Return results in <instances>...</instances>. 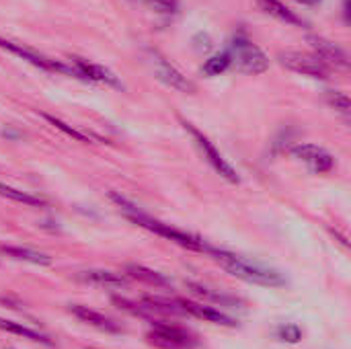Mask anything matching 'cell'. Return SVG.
<instances>
[{
    "label": "cell",
    "instance_id": "1",
    "mask_svg": "<svg viewBox=\"0 0 351 349\" xmlns=\"http://www.w3.org/2000/svg\"><path fill=\"white\" fill-rule=\"evenodd\" d=\"M208 255H212V259L224 269L228 272L230 276L247 282V284H255V286H263V288H282L286 286V278L274 269V267H267L263 263H257V261H251L243 255H237V253H230V251H224V249H214V247H208L206 251Z\"/></svg>",
    "mask_w": 351,
    "mask_h": 349
},
{
    "label": "cell",
    "instance_id": "2",
    "mask_svg": "<svg viewBox=\"0 0 351 349\" xmlns=\"http://www.w3.org/2000/svg\"><path fill=\"white\" fill-rule=\"evenodd\" d=\"M111 197H113V200L117 202V206L125 212V216H128L132 222H136L138 226H142V228H146V230H150V232H154V234H158V237H162V239H167V241H173V243H177L179 247H185V249H189V251H199V253H206V251H208V245H206L199 237L189 234V232H183V230H179V228H173L171 224H165V222H160V220H154V218L146 216V214L140 212L136 206H132L128 200H123V197H119V195H115V193H111Z\"/></svg>",
    "mask_w": 351,
    "mask_h": 349
},
{
    "label": "cell",
    "instance_id": "3",
    "mask_svg": "<svg viewBox=\"0 0 351 349\" xmlns=\"http://www.w3.org/2000/svg\"><path fill=\"white\" fill-rule=\"evenodd\" d=\"M226 51L230 56V66L243 74H263L269 68V58L245 35H237Z\"/></svg>",
    "mask_w": 351,
    "mask_h": 349
},
{
    "label": "cell",
    "instance_id": "4",
    "mask_svg": "<svg viewBox=\"0 0 351 349\" xmlns=\"http://www.w3.org/2000/svg\"><path fill=\"white\" fill-rule=\"evenodd\" d=\"M146 341L158 349H191L197 346L195 335L171 323H154V327L146 333Z\"/></svg>",
    "mask_w": 351,
    "mask_h": 349
},
{
    "label": "cell",
    "instance_id": "5",
    "mask_svg": "<svg viewBox=\"0 0 351 349\" xmlns=\"http://www.w3.org/2000/svg\"><path fill=\"white\" fill-rule=\"evenodd\" d=\"M183 125H185V130L193 136V140H195V144H197V148L202 150V154H204V158L214 167V171L216 173H220L228 183H239L241 179H239V175H237V171L232 169V165L230 163H226V158L220 154V150L210 142V138L206 136V134H202L193 123H189V121H183Z\"/></svg>",
    "mask_w": 351,
    "mask_h": 349
},
{
    "label": "cell",
    "instance_id": "6",
    "mask_svg": "<svg viewBox=\"0 0 351 349\" xmlns=\"http://www.w3.org/2000/svg\"><path fill=\"white\" fill-rule=\"evenodd\" d=\"M146 56H148V64L152 66V70L158 76V80H162L165 84H169L171 88H177L181 93H189V95L195 93V84L187 76H183L158 49L148 47Z\"/></svg>",
    "mask_w": 351,
    "mask_h": 349
},
{
    "label": "cell",
    "instance_id": "7",
    "mask_svg": "<svg viewBox=\"0 0 351 349\" xmlns=\"http://www.w3.org/2000/svg\"><path fill=\"white\" fill-rule=\"evenodd\" d=\"M280 64L286 66L288 70L302 74V76H311V78H327L329 76V66L319 60L315 53H306V51H280L278 56Z\"/></svg>",
    "mask_w": 351,
    "mask_h": 349
},
{
    "label": "cell",
    "instance_id": "8",
    "mask_svg": "<svg viewBox=\"0 0 351 349\" xmlns=\"http://www.w3.org/2000/svg\"><path fill=\"white\" fill-rule=\"evenodd\" d=\"M292 154L302 160L313 173L317 175H325L335 167V158L331 152H327L325 148L317 146V144H298L292 148Z\"/></svg>",
    "mask_w": 351,
    "mask_h": 349
},
{
    "label": "cell",
    "instance_id": "9",
    "mask_svg": "<svg viewBox=\"0 0 351 349\" xmlns=\"http://www.w3.org/2000/svg\"><path fill=\"white\" fill-rule=\"evenodd\" d=\"M0 47L6 49V51H10V53H14V56H19V58H23V60H27L29 64H33L37 68L49 70V72H64V74H68V66L66 64H60V62L43 56V53H37V51H33L31 47H27L23 43H16V41H10V39L0 37Z\"/></svg>",
    "mask_w": 351,
    "mask_h": 349
},
{
    "label": "cell",
    "instance_id": "10",
    "mask_svg": "<svg viewBox=\"0 0 351 349\" xmlns=\"http://www.w3.org/2000/svg\"><path fill=\"white\" fill-rule=\"evenodd\" d=\"M68 74L78 76V78H84V80L107 82V84H111V86L121 88V82L117 80V76H115L111 70H107V68H103V66H99V64H90V62H86V60H82V58H70Z\"/></svg>",
    "mask_w": 351,
    "mask_h": 349
},
{
    "label": "cell",
    "instance_id": "11",
    "mask_svg": "<svg viewBox=\"0 0 351 349\" xmlns=\"http://www.w3.org/2000/svg\"><path fill=\"white\" fill-rule=\"evenodd\" d=\"M179 309L183 315H191L195 319H202L206 323H214V325H222V327H237V321L230 319L226 313L214 309V306H208V304H202V302H193V300H183L179 298L177 300Z\"/></svg>",
    "mask_w": 351,
    "mask_h": 349
},
{
    "label": "cell",
    "instance_id": "12",
    "mask_svg": "<svg viewBox=\"0 0 351 349\" xmlns=\"http://www.w3.org/2000/svg\"><path fill=\"white\" fill-rule=\"evenodd\" d=\"M308 43H311L315 56L319 60H323L329 68L331 66H335V68H348L350 66V60H348L346 51L339 45H335L333 41H329V39H325L321 35H308Z\"/></svg>",
    "mask_w": 351,
    "mask_h": 349
},
{
    "label": "cell",
    "instance_id": "13",
    "mask_svg": "<svg viewBox=\"0 0 351 349\" xmlns=\"http://www.w3.org/2000/svg\"><path fill=\"white\" fill-rule=\"evenodd\" d=\"M68 311L82 323L95 327V329H101V331H107V333H117L119 331V325L115 321H111L109 317L88 309V306H82V304H70Z\"/></svg>",
    "mask_w": 351,
    "mask_h": 349
},
{
    "label": "cell",
    "instance_id": "14",
    "mask_svg": "<svg viewBox=\"0 0 351 349\" xmlns=\"http://www.w3.org/2000/svg\"><path fill=\"white\" fill-rule=\"evenodd\" d=\"M78 282L90 284V286H99V288H123L128 284V278L115 272H107V269H88V272H80L76 276Z\"/></svg>",
    "mask_w": 351,
    "mask_h": 349
},
{
    "label": "cell",
    "instance_id": "15",
    "mask_svg": "<svg viewBox=\"0 0 351 349\" xmlns=\"http://www.w3.org/2000/svg\"><path fill=\"white\" fill-rule=\"evenodd\" d=\"M125 278L144 282V284L154 286V288H165V286L171 284L162 274H158V272H154V269H148V267H144V265H138V263L125 265Z\"/></svg>",
    "mask_w": 351,
    "mask_h": 349
},
{
    "label": "cell",
    "instance_id": "16",
    "mask_svg": "<svg viewBox=\"0 0 351 349\" xmlns=\"http://www.w3.org/2000/svg\"><path fill=\"white\" fill-rule=\"evenodd\" d=\"M0 331L4 333H10V335H19L27 341H33V344H43V346H51L49 337L23 325V323H16V321H8V319H0Z\"/></svg>",
    "mask_w": 351,
    "mask_h": 349
},
{
    "label": "cell",
    "instance_id": "17",
    "mask_svg": "<svg viewBox=\"0 0 351 349\" xmlns=\"http://www.w3.org/2000/svg\"><path fill=\"white\" fill-rule=\"evenodd\" d=\"M0 251L16 261H25V263H33V265H51V257L33 249H25V247H12V245H4L0 247Z\"/></svg>",
    "mask_w": 351,
    "mask_h": 349
},
{
    "label": "cell",
    "instance_id": "18",
    "mask_svg": "<svg viewBox=\"0 0 351 349\" xmlns=\"http://www.w3.org/2000/svg\"><path fill=\"white\" fill-rule=\"evenodd\" d=\"M257 6H259L263 12H267V14H271V16H276V19L288 23V25H298V27L304 25L302 19H300L298 14H294L288 6H284L280 0H257Z\"/></svg>",
    "mask_w": 351,
    "mask_h": 349
},
{
    "label": "cell",
    "instance_id": "19",
    "mask_svg": "<svg viewBox=\"0 0 351 349\" xmlns=\"http://www.w3.org/2000/svg\"><path fill=\"white\" fill-rule=\"evenodd\" d=\"M0 195L10 200V202H16V204H23V206H29V208H41L45 206V200L35 195V193H29V191H21L16 187H10L6 183H0Z\"/></svg>",
    "mask_w": 351,
    "mask_h": 349
},
{
    "label": "cell",
    "instance_id": "20",
    "mask_svg": "<svg viewBox=\"0 0 351 349\" xmlns=\"http://www.w3.org/2000/svg\"><path fill=\"white\" fill-rule=\"evenodd\" d=\"M228 68H230V56H228V51H222V53H216L210 60H206V64L202 66V72L206 76H220Z\"/></svg>",
    "mask_w": 351,
    "mask_h": 349
},
{
    "label": "cell",
    "instance_id": "21",
    "mask_svg": "<svg viewBox=\"0 0 351 349\" xmlns=\"http://www.w3.org/2000/svg\"><path fill=\"white\" fill-rule=\"evenodd\" d=\"M43 119H47L56 130H60V132H64L66 136H70V138H74V140H78V142H82V144H88L90 142V136H84L82 132H78V130H74L72 125H68V123H64L62 119H58V117H53V115H47V113H43Z\"/></svg>",
    "mask_w": 351,
    "mask_h": 349
},
{
    "label": "cell",
    "instance_id": "22",
    "mask_svg": "<svg viewBox=\"0 0 351 349\" xmlns=\"http://www.w3.org/2000/svg\"><path fill=\"white\" fill-rule=\"evenodd\" d=\"M185 286H187V290H191L195 296H199V298H204V300H214V302H220V304L232 302L230 298L222 296L220 292H212L210 288H206V286H202V284H195V282H185Z\"/></svg>",
    "mask_w": 351,
    "mask_h": 349
},
{
    "label": "cell",
    "instance_id": "23",
    "mask_svg": "<svg viewBox=\"0 0 351 349\" xmlns=\"http://www.w3.org/2000/svg\"><path fill=\"white\" fill-rule=\"evenodd\" d=\"M327 103H329L335 111H339L343 117L350 115V99H348L346 93H341V91H327Z\"/></svg>",
    "mask_w": 351,
    "mask_h": 349
},
{
    "label": "cell",
    "instance_id": "24",
    "mask_svg": "<svg viewBox=\"0 0 351 349\" xmlns=\"http://www.w3.org/2000/svg\"><path fill=\"white\" fill-rule=\"evenodd\" d=\"M278 337L282 341H288V344H298L302 339V329L298 325H292V323L290 325H282L278 329Z\"/></svg>",
    "mask_w": 351,
    "mask_h": 349
},
{
    "label": "cell",
    "instance_id": "25",
    "mask_svg": "<svg viewBox=\"0 0 351 349\" xmlns=\"http://www.w3.org/2000/svg\"><path fill=\"white\" fill-rule=\"evenodd\" d=\"M142 2H146L150 8H154L160 14H175L177 8H179L177 0H142Z\"/></svg>",
    "mask_w": 351,
    "mask_h": 349
},
{
    "label": "cell",
    "instance_id": "26",
    "mask_svg": "<svg viewBox=\"0 0 351 349\" xmlns=\"http://www.w3.org/2000/svg\"><path fill=\"white\" fill-rule=\"evenodd\" d=\"M294 2H300V4H319L321 0H294Z\"/></svg>",
    "mask_w": 351,
    "mask_h": 349
},
{
    "label": "cell",
    "instance_id": "27",
    "mask_svg": "<svg viewBox=\"0 0 351 349\" xmlns=\"http://www.w3.org/2000/svg\"><path fill=\"white\" fill-rule=\"evenodd\" d=\"M8 349H12V348H8Z\"/></svg>",
    "mask_w": 351,
    "mask_h": 349
}]
</instances>
